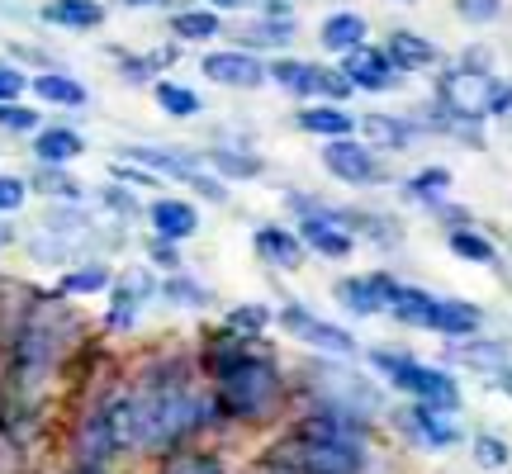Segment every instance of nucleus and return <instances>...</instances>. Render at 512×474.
<instances>
[{"mask_svg": "<svg viewBox=\"0 0 512 474\" xmlns=\"http://www.w3.org/2000/svg\"><path fill=\"white\" fill-rule=\"evenodd\" d=\"M128 427H133V451H181L190 437L219 427L214 389L195 380L190 361L162 356L128 384Z\"/></svg>", "mask_w": 512, "mask_h": 474, "instance_id": "obj_1", "label": "nucleus"}, {"mask_svg": "<svg viewBox=\"0 0 512 474\" xmlns=\"http://www.w3.org/2000/svg\"><path fill=\"white\" fill-rule=\"evenodd\" d=\"M290 380L275 356L256 347L238 370H228L223 380H214V408H219V427H266L285 413L290 403Z\"/></svg>", "mask_w": 512, "mask_h": 474, "instance_id": "obj_2", "label": "nucleus"}, {"mask_svg": "<svg viewBox=\"0 0 512 474\" xmlns=\"http://www.w3.org/2000/svg\"><path fill=\"white\" fill-rule=\"evenodd\" d=\"M76 313L57 299H38L34 309L24 313V323L15 332V347H10V370H15V394H34L53 380V370L62 365L67 347L76 342Z\"/></svg>", "mask_w": 512, "mask_h": 474, "instance_id": "obj_3", "label": "nucleus"}, {"mask_svg": "<svg viewBox=\"0 0 512 474\" xmlns=\"http://www.w3.org/2000/svg\"><path fill=\"white\" fill-rule=\"evenodd\" d=\"M309 408H328V413H347V418H366L380 422L389 413V389L384 380H375L370 370H356L351 361H328V356H313L304 365V384Z\"/></svg>", "mask_w": 512, "mask_h": 474, "instance_id": "obj_4", "label": "nucleus"}, {"mask_svg": "<svg viewBox=\"0 0 512 474\" xmlns=\"http://www.w3.org/2000/svg\"><path fill=\"white\" fill-rule=\"evenodd\" d=\"M275 328L294 337L299 347H309L313 356H328V361H356L361 356V342H356V332L342 328V323H328L323 313H313L309 304H299V299H285L280 309H275Z\"/></svg>", "mask_w": 512, "mask_h": 474, "instance_id": "obj_5", "label": "nucleus"}, {"mask_svg": "<svg viewBox=\"0 0 512 474\" xmlns=\"http://www.w3.org/2000/svg\"><path fill=\"white\" fill-rule=\"evenodd\" d=\"M384 389L408 403H427V408H437V413H451V418H460V408H465L456 370H451V365L422 361V356H408V361L384 380Z\"/></svg>", "mask_w": 512, "mask_h": 474, "instance_id": "obj_6", "label": "nucleus"}, {"mask_svg": "<svg viewBox=\"0 0 512 474\" xmlns=\"http://www.w3.org/2000/svg\"><path fill=\"white\" fill-rule=\"evenodd\" d=\"M494 95H498V76L465 72L460 62L456 67H446V72L432 81V100H437L456 124L484 128V119H489V110H494Z\"/></svg>", "mask_w": 512, "mask_h": 474, "instance_id": "obj_7", "label": "nucleus"}, {"mask_svg": "<svg viewBox=\"0 0 512 474\" xmlns=\"http://www.w3.org/2000/svg\"><path fill=\"white\" fill-rule=\"evenodd\" d=\"M394 432H399L408 446L427 451V456L456 451V446L470 441L465 437V427H460V418L437 413V408H427V403H403V408H394Z\"/></svg>", "mask_w": 512, "mask_h": 474, "instance_id": "obj_8", "label": "nucleus"}, {"mask_svg": "<svg viewBox=\"0 0 512 474\" xmlns=\"http://www.w3.org/2000/svg\"><path fill=\"white\" fill-rule=\"evenodd\" d=\"M318 162H323V171H328L332 181L351 185V190H375V185L394 181V176H389V166H384V157L370 143H361V138H337V143H323Z\"/></svg>", "mask_w": 512, "mask_h": 474, "instance_id": "obj_9", "label": "nucleus"}, {"mask_svg": "<svg viewBox=\"0 0 512 474\" xmlns=\"http://www.w3.org/2000/svg\"><path fill=\"white\" fill-rule=\"evenodd\" d=\"M403 280L394 271H361V275H342L332 285V299L347 318H375V313H389V304L399 299Z\"/></svg>", "mask_w": 512, "mask_h": 474, "instance_id": "obj_10", "label": "nucleus"}, {"mask_svg": "<svg viewBox=\"0 0 512 474\" xmlns=\"http://www.w3.org/2000/svg\"><path fill=\"white\" fill-rule=\"evenodd\" d=\"M294 437L328 441V446H356V451H375V422L347 418V413H328V408H304L290 422Z\"/></svg>", "mask_w": 512, "mask_h": 474, "instance_id": "obj_11", "label": "nucleus"}, {"mask_svg": "<svg viewBox=\"0 0 512 474\" xmlns=\"http://www.w3.org/2000/svg\"><path fill=\"white\" fill-rule=\"evenodd\" d=\"M200 72L214 81V86H228V91H256V86H266L271 72H266V62L247 48H219V53H204Z\"/></svg>", "mask_w": 512, "mask_h": 474, "instance_id": "obj_12", "label": "nucleus"}, {"mask_svg": "<svg viewBox=\"0 0 512 474\" xmlns=\"http://www.w3.org/2000/svg\"><path fill=\"white\" fill-rule=\"evenodd\" d=\"M342 76L351 81V91H366V95H389L403 86V72L375 43H366V48H356V53L342 57Z\"/></svg>", "mask_w": 512, "mask_h": 474, "instance_id": "obj_13", "label": "nucleus"}, {"mask_svg": "<svg viewBox=\"0 0 512 474\" xmlns=\"http://www.w3.org/2000/svg\"><path fill=\"white\" fill-rule=\"evenodd\" d=\"M124 162H138L152 176H166V181H181V185H190L204 171V157H195V152H185V147H152V143L124 147Z\"/></svg>", "mask_w": 512, "mask_h": 474, "instance_id": "obj_14", "label": "nucleus"}, {"mask_svg": "<svg viewBox=\"0 0 512 474\" xmlns=\"http://www.w3.org/2000/svg\"><path fill=\"white\" fill-rule=\"evenodd\" d=\"M427 133H422V124L413 119V114H361V143H370L375 152H408L413 143H422Z\"/></svg>", "mask_w": 512, "mask_h": 474, "instance_id": "obj_15", "label": "nucleus"}, {"mask_svg": "<svg viewBox=\"0 0 512 474\" xmlns=\"http://www.w3.org/2000/svg\"><path fill=\"white\" fill-rule=\"evenodd\" d=\"M252 252L266 261V266H275V271H299L304 266V256H309V247H304V237H299V228H285V223H261L252 233Z\"/></svg>", "mask_w": 512, "mask_h": 474, "instance_id": "obj_16", "label": "nucleus"}, {"mask_svg": "<svg viewBox=\"0 0 512 474\" xmlns=\"http://www.w3.org/2000/svg\"><path fill=\"white\" fill-rule=\"evenodd\" d=\"M147 223H152V237H162L171 247H181L200 233V209L190 200H176V195H162V200L147 204Z\"/></svg>", "mask_w": 512, "mask_h": 474, "instance_id": "obj_17", "label": "nucleus"}, {"mask_svg": "<svg viewBox=\"0 0 512 474\" xmlns=\"http://www.w3.org/2000/svg\"><path fill=\"white\" fill-rule=\"evenodd\" d=\"M446 361L451 365H465V370H475L479 380H494L503 365H512V347L503 342V337H465V342H451V351H446Z\"/></svg>", "mask_w": 512, "mask_h": 474, "instance_id": "obj_18", "label": "nucleus"}, {"mask_svg": "<svg viewBox=\"0 0 512 474\" xmlns=\"http://www.w3.org/2000/svg\"><path fill=\"white\" fill-rule=\"evenodd\" d=\"M294 128L309 133V138H323V143H337V138H356V133H361V119H356L347 105L318 100V105H304V110L294 114Z\"/></svg>", "mask_w": 512, "mask_h": 474, "instance_id": "obj_19", "label": "nucleus"}, {"mask_svg": "<svg viewBox=\"0 0 512 474\" xmlns=\"http://www.w3.org/2000/svg\"><path fill=\"white\" fill-rule=\"evenodd\" d=\"M384 53H389V62H394L403 76L437 72L441 67V48L432 38H422L418 29H394V34L384 38Z\"/></svg>", "mask_w": 512, "mask_h": 474, "instance_id": "obj_20", "label": "nucleus"}, {"mask_svg": "<svg viewBox=\"0 0 512 474\" xmlns=\"http://www.w3.org/2000/svg\"><path fill=\"white\" fill-rule=\"evenodd\" d=\"M427 332H437V337H446V342L479 337V332H484V304H475V299H441L437 294V309H432Z\"/></svg>", "mask_w": 512, "mask_h": 474, "instance_id": "obj_21", "label": "nucleus"}, {"mask_svg": "<svg viewBox=\"0 0 512 474\" xmlns=\"http://www.w3.org/2000/svg\"><path fill=\"white\" fill-rule=\"evenodd\" d=\"M266 72H271V81L285 95H299V100H313V105L323 100L328 67H318V62H304V57H275V62H266Z\"/></svg>", "mask_w": 512, "mask_h": 474, "instance_id": "obj_22", "label": "nucleus"}, {"mask_svg": "<svg viewBox=\"0 0 512 474\" xmlns=\"http://www.w3.org/2000/svg\"><path fill=\"white\" fill-rule=\"evenodd\" d=\"M318 43H323V53H332V57L356 53V48L370 43V19L361 15V10H332V15L318 24Z\"/></svg>", "mask_w": 512, "mask_h": 474, "instance_id": "obj_23", "label": "nucleus"}, {"mask_svg": "<svg viewBox=\"0 0 512 474\" xmlns=\"http://www.w3.org/2000/svg\"><path fill=\"white\" fill-rule=\"evenodd\" d=\"M451 185H456V176H451V166H418L413 176H403L399 181V195L408 204H418V209H441V204L451 200Z\"/></svg>", "mask_w": 512, "mask_h": 474, "instance_id": "obj_24", "label": "nucleus"}, {"mask_svg": "<svg viewBox=\"0 0 512 474\" xmlns=\"http://www.w3.org/2000/svg\"><path fill=\"white\" fill-rule=\"evenodd\" d=\"M446 252L465 261V266H484V271H498L503 266V252L498 242L479 223H465V228H446Z\"/></svg>", "mask_w": 512, "mask_h": 474, "instance_id": "obj_25", "label": "nucleus"}, {"mask_svg": "<svg viewBox=\"0 0 512 474\" xmlns=\"http://www.w3.org/2000/svg\"><path fill=\"white\" fill-rule=\"evenodd\" d=\"M86 152V138L67 124H48L34 133V162L38 166H72Z\"/></svg>", "mask_w": 512, "mask_h": 474, "instance_id": "obj_26", "label": "nucleus"}, {"mask_svg": "<svg viewBox=\"0 0 512 474\" xmlns=\"http://www.w3.org/2000/svg\"><path fill=\"white\" fill-rule=\"evenodd\" d=\"M38 19L53 24V29L86 34V29H100V24H105V5H100V0H48V5L38 10Z\"/></svg>", "mask_w": 512, "mask_h": 474, "instance_id": "obj_27", "label": "nucleus"}, {"mask_svg": "<svg viewBox=\"0 0 512 474\" xmlns=\"http://www.w3.org/2000/svg\"><path fill=\"white\" fill-rule=\"evenodd\" d=\"M204 166L219 176V181H261L266 176V162L247 152V147H209L204 152Z\"/></svg>", "mask_w": 512, "mask_h": 474, "instance_id": "obj_28", "label": "nucleus"}, {"mask_svg": "<svg viewBox=\"0 0 512 474\" xmlns=\"http://www.w3.org/2000/svg\"><path fill=\"white\" fill-rule=\"evenodd\" d=\"M29 91L38 95V100H48V105H62V110H81V105H91V91L76 81V76H67V72H38V76H29Z\"/></svg>", "mask_w": 512, "mask_h": 474, "instance_id": "obj_29", "label": "nucleus"}, {"mask_svg": "<svg viewBox=\"0 0 512 474\" xmlns=\"http://www.w3.org/2000/svg\"><path fill=\"white\" fill-rule=\"evenodd\" d=\"M432 309H437V294H432V290H422V285H408V280H403L399 299L389 304V313H384V318H394L399 328L427 332V323H432Z\"/></svg>", "mask_w": 512, "mask_h": 474, "instance_id": "obj_30", "label": "nucleus"}, {"mask_svg": "<svg viewBox=\"0 0 512 474\" xmlns=\"http://www.w3.org/2000/svg\"><path fill=\"white\" fill-rule=\"evenodd\" d=\"M114 290V271L105 261H81L72 271L57 280V294H67V299H86V294H110Z\"/></svg>", "mask_w": 512, "mask_h": 474, "instance_id": "obj_31", "label": "nucleus"}, {"mask_svg": "<svg viewBox=\"0 0 512 474\" xmlns=\"http://www.w3.org/2000/svg\"><path fill=\"white\" fill-rule=\"evenodd\" d=\"M408 228L399 223V214H384V209H361V242L380 247V252H399Z\"/></svg>", "mask_w": 512, "mask_h": 474, "instance_id": "obj_32", "label": "nucleus"}, {"mask_svg": "<svg viewBox=\"0 0 512 474\" xmlns=\"http://www.w3.org/2000/svg\"><path fill=\"white\" fill-rule=\"evenodd\" d=\"M162 299L171 309H209V304H214V290L200 285L190 271H171L162 280Z\"/></svg>", "mask_w": 512, "mask_h": 474, "instance_id": "obj_33", "label": "nucleus"}, {"mask_svg": "<svg viewBox=\"0 0 512 474\" xmlns=\"http://www.w3.org/2000/svg\"><path fill=\"white\" fill-rule=\"evenodd\" d=\"M152 100H157V110L171 114V119H195V114H204L200 91H190L181 81H152Z\"/></svg>", "mask_w": 512, "mask_h": 474, "instance_id": "obj_34", "label": "nucleus"}, {"mask_svg": "<svg viewBox=\"0 0 512 474\" xmlns=\"http://www.w3.org/2000/svg\"><path fill=\"white\" fill-rule=\"evenodd\" d=\"M171 34L181 43H209V38L223 34V19L219 10H176L171 15Z\"/></svg>", "mask_w": 512, "mask_h": 474, "instance_id": "obj_35", "label": "nucleus"}, {"mask_svg": "<svg viewBox=\"0 0 512 474\" xmlns=\"http://www.w3.org/2000/svg\"><path fill=\"white\" fill-rule=\"evenodd\" d=\"M465 446H470V460H475L484 474H503L512 465V441H503L498 432H475Z\"/></svg>", "mask_w": 512, "mask_h": 474, "instance_id": "obj_36", "label": "nucleus"}, {"mask_svg": "<svg viewBox=\"0 0 512 474\" xmlns=\"http://www.w3.org/2000/svg\"><path fill=\"white\" fill-rule=\"evenodd\" d=\"M242 48L252 53V48H290L294 43V19H256V24H247L242 29Z\"/></svg>", "mask_w": 512, "mask_h": 474, "instance_id": "obj_37", "label": "nucleus"}, {"mask_svg": "<svg viewBox=\"0 0 512 474\" xmlns=\"http://www.w3.org/2000/svg\"><path fill=\"white\" fill-rule=\"evenodd\" d=\"M275 323V309L271 304H233V309L223 313V328L238 332V337H247V342H256L261 332Z\"/></svg>", "mask_w": 512, "mask_h": 474, "instance_id": "obj_38", "label": "nucleus"}, {"mask_svg": "<svg viewBox=\"0 0 512 474\" xmlns=\"http://www.w3.org/2000/svg\"><path fill=\"white\" fill-rule=\"evenodd\" d=\"M34 185L48 195V200H57V204H81V200H86L81 181H72V176H67V166H38Z\"/></svg>", "mask_w": 512, "mask_h": 474, "instance_id": "obj_39", "label": "nucleus"}, {"mask_svg": "<svg viewBox=\"0 0 512 474\" xmlns=\"http://www.w3.org/2000/svg\"><path fill=\"white\" fill-rule=\"evenodd\" d=\"M138 318H143V299L133 290H124L119 280H114L110 290V313H105V328L110 332H133L138 328Z\"/></svg>", "mask_w": 512, "mask_h": 474, "instance_id": "obj_40", "label": "nucleus"}, {"mask_svg": "<svg viewBox=\"0 0 512 474\" xmlns=\"http://www.w3.org/2000/svg\"><path fill=\"white\" fill-rule=\"evenodd\" d=\"M157 474H228V465H223L219 456H209V451H171V456L162 460V470Z\"/></svg>", "mask_w": 512, "mask_h": 474, "instance_id": "obj_41", "label": "nucleus"}, {"mask_svg": "<svg viewBox=\"0 0 512 474\" xmlns=\"http://www.w3.org/2000/svg\"><path fill=\"white\" fill-rule=\"evenodd\" d=\"M72 252H76V242L72 237H62V233H53V228H43V233L29 237V256L43 261V266H67Z\"/></svg>", "mask_w": 512, "mask_h": 474, "instance_id": "obj_42", "label": "nucleus"}, {"mask_svg": "<svg viewBox=\"0 0 512 474\" xmlns=\"http://www.w3.org/2000/svg\"><path fill=\"white\" fill-rule=\"evenodd\" d=\"M503 10H508V0H456V15L465 19V24H475V29L498 24V19H503Z\"/></svg>", "mask_w": 512, "mask_h": 474, "instance_id": "obj_43", "label": "nucleus"}, {"mask_svg": "<svg viewBox=\"0 0 512 474\" xmlns=\"http://www.w3.org/2000/svg\"><path fill=\"white\" fill-rule=\"evenodd\" d=\"M0 128H5V133H38V128H43V114L29 110V105H19V100H10V105H0Z\"/></svg>", "mask_w": 512, "mask_h": 474, "instance_id": "obj_44", "label": "nucleus"}, {"mask_svg": "<svg viewBox=\"0 0 512 474\" xmlns=\"http://www.w3.org/2000/svg\"><path fill=\"white\" fill-rule=\"evenodd\" d=\"M100 204H105L110 214H119V219H138V214H143V204L133 200V190H124V185H105V190H100Z\"/></svg>", "mask_w": 512, "mask_h": 474, "instance_id": "obj_45", "label": "nucleus"}, {"mask_svg": "<svg viewBox=\"0 0 512 474\" xmlns=\"http://www.w3.org/2000/svg\"><path fill=\"white\" fill-rule=\"evenodd\" d=\"M29 204V181H19V176H0V219H10Z\"/></svg>", "mask_w": 512, "mask_h": 474, "instance_id": "obj_46", "label": "nucleus"}, {"mask_svg": "<svg viewBox=\"0 0 512 474\" xmlns=\"http://www.w3.org/2000/svg\"><path fill=\"white\" fill-rule=\"evenodd\" d=\"M24 91H29V76L19 72V67H10V62H0V105L19 100Z\"/></svg>", "mask_w": 512, "mask_h": 474, "instance_id": "obj_47", "label": "nucleus"}, {"mask_svg": "<svg viewBox=\"0 0 512 474\" xmlns=\"http://www.w3.org/2000/svg\"><path fill=\"white\" fill-rule=\"evenodd\" d=\"M147 261H152V266H162L166 275L181 271V252H176L171 242H162V237H152V242H147Z\"/></svg>", "mask_w": 512, "mask_h": 474, "instance_id": "obj_48", "label": "nucleus"}, {"mask_svg": "<svg viewBox=\"0 0 512 474\" xmlns=\"http://www.w3.org/2000/svg\"><path fill=\"white\" fill-rule=\"evenodd\" d=\"M110 171H114V181H124L128 190H133V185H143V190H152V185L162 181V176H152V171H143V166H124V162L110 166Z\"/></svg>", "mask_w": 512, "mask_h": 474, "instance_id": "obj_49", "label": "nucleus"}, {"mask_svg": "<svg viewBox=\"0 0 512 474\" xmlns=\"http://www.w3.org/2000/svg\"><path fill=\"white\" fill-rule=\"evenodd\" d=\"M489 384H494V394H503V399H512V365H503V370H498V375H494V380H489Z\"/></svg>", "mask_w": 512, "mask_h": 474, "instance_id": "obj_50", "label": "nucleus"}, {"mask_svg": "<svg viewBox=\"0 0 512 474\" xmlns=\"http://www.w3.org/2000/svg\"><path fill=\"white\" fill-rule=\"evenodd\" d=\"M15 228H10V219H0V252H5V247H10V242H15Z\"/></svg>", "mask_w": 512, "mask_h": 474, "instance_id": "obj_51", "label": "nucleus"}, {"mask_svg": "<svg viewBox=\"0 0 512 474\" xmlns=\"http://www.w3.org/2000/svg\"><path fill=\"white\" fill-rule=\"evenodd\" d=\"M62 474H110V465H72V470H62Z\"/></svg>", "mask_w": 512, "mask_h": 474, "instance_id": "obj_52", "label": "nucleus"}, {"mask_svg": "<svg viewBox=\"0 0 512 474\" xmlns=\"http://www.w3.org/2000/svg\"><path fill=\"white\" fill-rule=\"evenodd\" d=\"M242 5H252V0H209V10H242Z\"/></svg>", "mask_w": 512, "mask_h": 474, "instance_id": "obj_53", "label": "nucleus"}, {"mask_svg": "<svg viewBox=\"0 0 512 474\" xmlns=\"http://www.w3.org/2000/svg\"><path fill=\"white\" fill-rule=\"evenodd\" d=\"M119 5H128V10H152V5H166V0H119Z\"/></svg>", "mask_w": 512, "mask_h": 474, "instance_id": "obj_54", "label": "nucleus"}]
</instances>
